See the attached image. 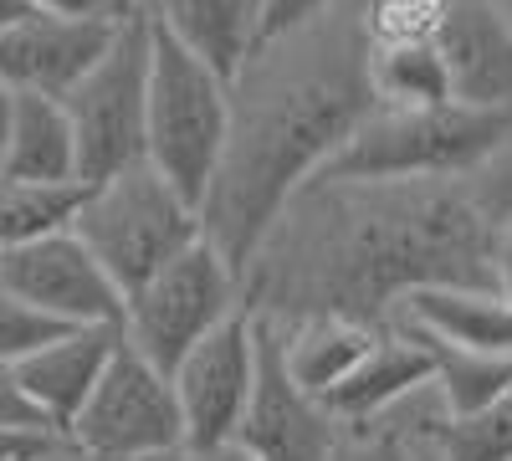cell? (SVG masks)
<instances>
[{
	"label": "cell",
	"mask_w": 512,
	"mask_h": 461,
	"mask_svg": "<svg viewBox=\"0 0 512 461\" xmlns=\"http://www.w3.org/2000/svg\"><path fill=\"white\" fill-rule=\"evenodd\" d=\"M123 11L108 16H52V11H26L16 26L0 31V82L11 93L36 98H67L82 72H88L118 31Z\"/></svg>",
	"instance_id": "obj_12"
},
{
	"label": "cell",
	"mask_w": 512,
	"mask_h": 461,
	"mask_svg": "<svg viewBox=\"0 0 512 461\" xmlns=\"http://www.w3.org/2000/svg\"><path fill=\"white\" fill-rule=\"evenodd\" d=\"M512 113L482 108H369L323 175L333 180H466L497 149Z\"/></svg>",
	"instance_id": "obj_3"
},
{
	"label": "cell",
	"mask_w": 512,
	"mask_h": 461,
	"mask_svg": "<svg viewBox=\"0 0 512 461\" xmlns=\"http://www.w3.org/2000/svg\"><path fill=\"white\" fill-rule=\"evenodd\" d=\"M0 287L67 328L118 323V308H123L118 287L88 257V246L72 236V226L41 241H26L16 251H0Z\"/></svg>",
	"instance_id": "obj_11"
},
{
	"label": "cell",
	"mask_w": 512,
	"mask_h": 461,
	"mask_svg": "<svg viewBox=\"0 0 512 461\" xmlns=\"http://www.w3.org/2000/svg\"><path fill=\"white\" fill-rule=\"evenodd\" d=\"M425 344H451L472 354H512V313L492 287H415L390 318Z\"/></svg>",
	"instance_id": "obj_16"
},
{
	"label": "cell",
	"mask_w": 512,
	"mask_h": 461,
	"mask_svg": "<svg viewBox=\"0 0 512 461\" xmlns=\"http://www.w3.org/2000/svg\"><path fill=\"white\" fill-rule=\"evenodd\" d=\"M492 292L512 313V216L497 221V236H492Z\"/></svg>",
	"instance_id": "obj_30"
},
{
	"label": "cell",
	"mask_w": 512,
	"mask_h": 461,
	"mask_svg": "<svg viewBox=\"0 0 512 461\" xmlns=\"http://www.w3.org/2000/svg\"><path fill=\"white\" fill-rule=\"evenodd\" d=\"M466 190H472V200L482 205L492 221H507L512 216V118H507L497 149L477 164L472 175H466Z\"/></svg>",
	"instance_id": "obj_26"
},
{
	"label": "cell",
	"mask_w": 512,
	"mask_h": 461,
	"mask_svg": "<svg viewBox=\"0 0 512 461\" xmlns=\"http://www.w3.org/2000/svg\"><path fill=\"white\" fill-rule=\"evenodd\" d=\"M128 461H246L236 446H195V441H175L164 451H149V456H128Z\"/></svg>",
	"instance_id": "obj_31"
},
{
	"label": "cell",
	"mask_w": 512,
	"mask_h": 461,
	"mask_svg": "<svg viewBox=\"0 0 512 461\" xmlns=\"http://www.w3.org/2000/svg\"><path fill=\"white\" fill-rule=\"evenodd\" d=\"M226 144V77L195 62L169 36L149 31V98H144V164L175 185L195 211Z\"/></svg>",
	"instance_id": "obj_5"
},
{
	"label": "cell",
	"mask_w": 512,
	"mask_h": 461,
	"mask_svg": "<svg viewBox=\"0 0 512 461\" xmlns=\"http://www.w3.org/2000/svg\"><path fill=\"white\" fill-rule=\"evenodd\" d=\"M26 461H93V456L82 451V446H72L67 436H47V441H41Z\"/></svg>",
	"instance_id": "obj_33"
},
{
	"label": "cell",
	"mask_w": 512,
	"mask_h": 461,
	"mask_svg": "<svg viewBox=\"0 0 512 461\" xmlns=\"http://www.w3.org/2000/svg\"><path fill=\"white\" fill-rule=\"evenodd\" d=\"M272 328H277V354H282L287 380L313 400H328L333 390H344L349 374L369 359V349L379 339V323L333 318V313L297 318V323H272Z\"/></svg>",
	"instance_id": "obj_17"
},
{
	"label": "cell",
	"mask_w": 512,
	"mask_h": 461,
	"mask_svg": "<svg viewBox=\"0 0 512 461\" xmlns=\"http://www.w3.org/2000/svg\"><path fill=\"white\" fill-rule=\"evenodd\" d=\"M144 98H149V21L123 6L108 52L62 98L82 185H98L118 170L144 164Z\"/></svg>",
	"instance_id": "obj_7"
},
{
	"label": "cell",
	"mask_w": 512,
	"mask_h": 461,
	"mask_svg": "<svg viewBox=\"0 0 512 461\" xmlns=\"http://www.w3.org/2000/svg\"><path fill=\"white\" fill-rule=\"evenodd\" d=\"M113 349H118V323H88V328L57 333L52 344H41L36 354H26L11 369H16L26 400L41 410V421H47L57 436H67L77 410L88 405L93 385L103 380Z\"/></svg>",
	"instance_id": "obj_14"
},
{
	"label": "cell",
	"mask_w": 512,
	"mask_h": 461,
	"mask_svg": "<svg viewBox=\"0 0 512 461\" xmlns=\"http://www.w3.org/2000/svg\"><path fill=\"white\" fill-rule=\"evenodd\" d=\"M231 313H241V272L205 236H195L175 262H164L149 282L123 292L118 339L169 374Z\"/></svg>",
	"instance_id": "obj_6"
},
{
	"label": "cell",
	"mask_w": 512,
	"mask_h": 461,
	"mask_svg": "<svg viewBox=\"0 0 512 461\" xmlns=\"http://www.w3.org/2000/svg\"><path fill=\"white\" fill-rule=\"evenodd\" d=\"M180 405L185 441L195 446H231L241 410L256 385V318L241 308L221 328H210L205 339L169 369Z\"/></svg>",
	"instance_id": "obj_9"
},
{
	"label": "cell",
	"mask_w": 512,
	"mask_h": 461,
	"mask_svg": "<svg viewBox=\"0 0 512 461\" xmlns=\"http://www.w3.org/2000/svg\"><path fill=\"white\" fill-rule=\"evenodd\" d=\"M328 6H344V0H262V36L287 31V26L308 21V16H318Z\"/></svg>",
	"instance_id": "obj_29"
},
{
	"label": "cell",
	"mask_w": 512,
	"mask_h": 461,
	"mask_svg": "<svg viewBox=\"0 0 512 461\" xmlns=\"http://www.w3.org/2000/svg\"><path fill=\"white\" fill-rule=\"evenodd\" d=\"M333 441H338V421L328 415V405L287 380L277 354V328L256 318V385L231 446L246 461H328Z\"/></svg>",
	"instance_id": "obj_10"
},
{
	"label": "cell",
	"mask_w": 512,
	"mask_h": 461,
	"mask_svg": "<svg viewBox=\"0 0 512 461\" xmlns=\"http://www.w3.org/2000/svg\"><path fill=\"white\" fill-rule=\"evenodd\" d=\"M446 461H512V385L492 405L451 421Z\"/></svg>",
	"instance_id": "obj_24"
},
{
	"label": "cell",
	"mask_w": 512,
	"mask_h": 461,
	"mask_svg": "<svg viewBox=\"0 0 512 461\" xmlns=\"http://www.w3.org/2000/svg\"><path fill=\"white\" fill-rule=\"evenodd\" d=\"M369 47H420L436 41L446 0H359Z\"/></svg>",
	"instance_id": "obj_23"
},
{
	"label": "cell",
	"mask_w": 512,
	"mask_h": 461,
	"mask_svg": "<svg viewBox=\"0 0 512 461\" xmlns=\"http://www.w3.org/2000/svg\"><path fill=\"white\" fill-rule=\"evenodd\" d=\"M47 436H21V431H0V461H26Z\"/></svg>",
	"instance_id": "obj_34"
},
{
	"label": "cell",
	"mask_w": 512,
	"mask_h": 461,
	"mask_svg": "<svg viewBox=\"0 0 512 461\" xmlns=\"http://www.w3.org/2000/svg\"><path fill=\"white\" fill-rule=\"evenodd\" d=\"M487 6H492V11H497V16L512 26V0H487Z\"/></svg>",
	"instance_id": "obj_37"
},
{
	"label": "cell",
	"mask_w": 512,
	"mask_h": 461,
	"mask_svg": "<svg viewBox=\"0 0 512 461\" xmlns=\"http://www.w3.org/2000/svg\"><path fill=\"white\" fill-rule=\"evenodd\" d=\"M369 98L374 108H441L451 103L446 62L436 41L420 47H369Z\"/></svg>",
	"instance_id": "obj_20"
},
{
	"label": "cell",
	"mask_w": 512,
	"mask_h": 461,
	"mask_svg": "<svg viewBox=\"0 0 512 461\" xmlns=\"http://www.w3.org/2000/svg\"><path fill=\"white\" fill-rule=\"evenodd\" d=\"M57 333H67V323L47 318V313H36L31 303L11 298L6 287H0V364H21L26 354H36L41 344H52Z\"/></svg>",
	"instance_id": "obj_25"
},
{
	"label": "cell",
	"mask_w": 512,
	"mask_h": 461,
	"mask_svg": "<svg viewBox=\"0 0 512 461\" xmlns=\"http://www.w3.org/2000/svg\"><path fill=\"white\" fill-rule=\"evenodd\" d=\"M31 11H52V16H108L123 11V0H26Z\"/></svg>",
	"instance_id": "obj_32"
},
{
	"label": "cell",
	"mask_w": 512,
	"mask_h": 461,
	"mask_svg": "<svg viewBox=\"0 0 512 461\" xmlns=\"http://www.w3.org/2000/svg\"><path fill=\"white\" fill-rule=\"evenodd\" d=\"M0 431H21V436H57L47 421H41V410L26 400L16 369L0 364Z\"/></svg>",
	"instance_id": "obj_27"
},
{
	"label": "cell",
	"mask_w": 512,
	"mask_h": 461,
	"mask_svg": "<svg viewBox=\"0 0 512 461\" xmlns=\"http://www.w3.org/2000/svg\"><path fill=\"white\" fill-rule=\"evenodd\" d=\"M67 441L82 446L93 461H128V456H149L185 441L169 374L118 339L103 380L93 385L88 405L67 426Z\"/></svg>",
	"instance_id": "obj_8"
},
{
	"label": "cell",
	"mask_w": 512,
	"mask_h": 461,
	"mask_svg": "<svg viewBox=\"0 0 512 461\" xmlns=\"http://www.w3.org/2000/svg\"><path fill=\"white\" fill-rule=\"evenodd\" d=\"M26 11H31L26 0H0V31H6V26H16V21H21Z\"/></svg>",
	"instance_id": "obj_36"
},
{
	"label": "cell",
	"mask_w": 512,
	"mask_h": 461,
	"mask_svg": "<svg viewBox=\"0 0 512 461\" xmlns=\"http://www.w3.org/2000/svg\"><path fill=\"white\" fill-rule=\"evenodd\" d=\"M82 185H31L0 175V251H16L52 231H67L77 216Z\"/></svg>",
	"instance_id": "obj_22"
},
{
	"label": "cell",
	"mask_w": 512,
	"mask_h": 461,
	"mask_svg": "<svg viewBox=\"0 0 512 461\" xmlns=\"http://www.w3.org/2000/svg\"><path fill=\"white\" fill-rule=\"evenodd\" d=\"M128 11L221 77H231L262 41V0H128Z\"/></svg>",
	"instance_id": "obj_15"
},
{
	"label": "cell",
	"mask_w": 512,
	"mask_h": 461,
	"mask_svg": "<svg viewBox=\"0 0 512 461\" xmlns=\"http://www.w3.org/2000/svg\"><path fill=\"white\" fill-rule=\"evenodd\" d=\"M415 344L431 354V380H436V390H441V400H446V410L456 415V421L482 410V405H492L512 385V354H472V349L425 344V339H415Z\"/></svg>",
	"instance_id": "obj_21"
},
{
	"label": "cell",
	"mask_w": 512,
	"mask_h": 461,
	"mask_svg": "<svg viewBox=\"0 0 512 461\" xmlns=\"http://www.w3.org/2000/svg\"><path fill=\"white\" fill-rule=\"evenodd\" d=\"M72 236L88 246V257L123 298L200 236V211L175 185H164L149 164H134L98 185H82Z\"/></svg>",
	"instance_id": "obj_4"
},
{
	"label": "cell",
	"mask_w": 512,
	"mask_h": 461,
	"mask_svg": "<svg viewBox=\"0 0 512 461\" xmlns=\"http://www.w3.org/2000/svg\"><path fill=\"white\" fill-rule=\"evenodd\" d=\"M374 108L359 0L262 36L226 77V144L200 200V236L241 272L272 216Z\"/></svg>",
	"instance_id": "obj_2"
},
{
	"label": "cell",
	"mask_w": 512,
	"mask_h": 461,
	"mask_svg": "<svg viewBox=\"0 0 512 461\" xmlns=\"http://www.w3.org/2000/svg\"><path fill=\"white\" fill-rule=\"evenodd\" d=\"M436 52L446 62L451 103L512 113V26L487 0H446Z\"/></svg>",
	"instance_id": "obj_13"
},
{
	"label": "cell",
	"mask_w": 512,
	"mask_h": 461,
	"mask_svg": "<svg viewBox=\"0 0 512 461\" xmlns=\"http://www.w3.org/2000/svg\"><path fill=\"white\" fill-rule=\"evenodd\" d=\"M0 175L31 180V185H82L77 180V144H72V123H67L62 98L16 93Z\"/></svg>",
	"instance_id": "obj_18"
},
{
	"label": "cell",
	"mask_w": 512,
	"mask_h": 461,
	"mask_svg": "<svg viewBox=\"0 0 512 461\" xmlns=\"http://www.w3.org/2000/svg\"><path fill=\"white\" fill-rule=\"evenodd\" d=\"M492 236L466 180L318 175L241 262V308L272 323H384L415 287H492Z\"/></svg>",
	"instance_id": "obj_1"
},
{
	"label": "cell",
	"mask_w": 512,
	"mask_h": 461,
	"mask_svg": "<svg viewBox=\"0 0 512 461\" xmlns=\"http://www.w3.org/2000/svg\"><path fill=\"white\" fill-rule=\"evenodd\" d=\"M123 6H128V0H123Z\"/></svg>",
	"instance_id": "obj_38"
},
{
	"label": "cell",
	"mask_w": 512,
	"mask_h": 461,
	"mask_svg": "<svg viewBox=\"0 0 512 461\" xmlns=\"http://www.w3.org/2000/svg\"><path fill=\"white\" fill-rule=\"evenodd\" d=\"M328 461H410L400 446H390L379 431H369V426H344L338 421V441H333V456Z\"/></svg>",
	"instance_id": "obj_28"
},
{
	"label": "cell",
	"mask_w": 512,
	"mask_h": 461,
	"mask_svg": "<svg viewBox=\"0 0 512 461\" xmlns=\"http://www.w3.org/2000/svg\"><path fill=\"white\" fill-rule=\"evenodd\" d=\"M431 380V354H425L405 328L395 323H379V339L369 349V359L349 374L344 390H333L323 405L333 421H359V415H374L379 405L400 400L405 390Z\"/></svg>",
	"instance_id": "obj_19"
},
{
	"label": "cell",
	"mask_w": 512,
	"mask_h": 461,
	"mask_svg": "<svg viewBox=\"0 0 512 461\" xmlns=\"http://www.w3.org/2000/svg\"><path fill=\"white\" fill-rule=\"evenodd\" d=\"M11 108H16V93L0 82V159H6V139H11Z\"/></svg>",
	"instance_id": "obj_35"
}]
</instances>
